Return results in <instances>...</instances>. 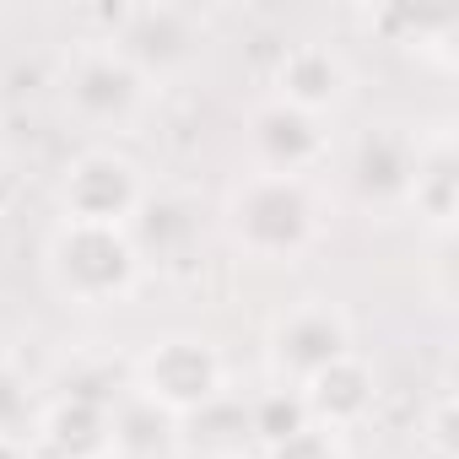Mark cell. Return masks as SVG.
<instances>
[{"label":"cell","instance_id":"6da1fadb","mask_svg":"<svg viewBox=\"0 0 459 459\" xmlns=\"http://www.w3.org/2000/svg\"><path fill=\"white\" fill-rule=\"evenodd\" d=\"M233 227L238 238L260 255H292L314 233V200L303 178L260 173L233 195Z\"/></svg>","mask_w":459,"mask_h":459},{"label":"cell","instance_id":"7a4b0ae2","mask_svg":"<svg viewBox=\"0 0 459 459\" xmlns=\"http://www.w3.org/2000/svg\"><path fill=\"white\" fill-rule=\"evenodd\" d=\"M65 103L92 125H125L146 103V76L108 39H98L65 65Z\"/></svg>","mask_w":459,"mask_h":459},{"label":"cell","instance_id":"3957f363","mask_svg":"<svg viewBox=\"0 0 459 459\" xmlns=\"http://www.w3.org/2000/svg\"><path fill=\"white\" fill-rule=\"evenodd\" d=\"M49 260H55L60 287L76 292V298H119L135 276V249L114 227H87V221L60 227Z\"/></svg>","mask_w":459,"mask_h":459},{"label":"cell","instance_id":"277c9868","mask_svg":"<svg viewBox=\"0 0 459 459\" xmlns=\"http://www.w3.org/2000/svg\"><path fill=\"white\" fill-rule=\"evenodd\" d=\"M146 82L157 71H173L184 65L200 44H205V28L195 12L184 6H135V12H119L114 17V39H108Z\"/></svg>","mask_w":459,"mask_h":459},{"label":"cell","instance_id":"5b68a950","mask_svg":"<svg viewBox=\"0 0 459 459\" xmlns=\"http://www.w3.org/2000/svg\"><path fill=\"white\" fill-rule=\"evenodd\" d=\"M65 211L71 221H87V227H114L119 216H130L141 205V173L130 157L98 146V152H82L71 168H65Z\"/></svg>","mask_w":459,"mask_h":459},{"label":"cell","instance_id":"8992f818","mask_svg":"<svg viewBox=\"0 0 459 459\" xmlns=\"http://www.w3.org/2000/svg\"><path fill=\"white\" fill-rule=\"evenodd\" d=\"M141 373H146V394L162 400V405H200V400H211L216 384H221V368H216L211 346H205V341H189V335L162 341V346L146 357Z\"/></svg>","mask_w":459,"mask_h":459},{"label":"cell","instance_id":"52a82bcc","mask_svg":"<svg viewBox=\"0 0 459 459\" xmlns=\"http://www.w3.org/2000/svg\"><path fill=\"white\" fill-rule=\"evenodd\" d=\"M249 135H255V146L265 157V173H287V178H303V168L325 146L319 141V119L292 108V103H281V98H271V103H260L249 114Z\"/></svg>","mask_w":459,"mask_h":459},{"label":"cell","instance_id":"ba28073f","mask_svg":"<svg viewBox=\"0 0 459 459\" xmlns=\"http://www.w3.org/2000/svg\"><path fill=\"white\" fill-rule=\"evenodd\" d=\"M276 357H281L292 373L319 378L330 362H341V357H346V325H341V314H330V308H303V314L281 319Z\"/></svg>","mask_w":459,"mask_h":459},{"label":"cell","instance_id":"9c48e42d","mask_svg":"<svg viewBox=\"0 0 459 459\" xmlns=\"http://www.w3.org/2000/svg\"><path fill=\"white\" fill-rule=\"evenodd\" d=\"M341 92H346V65L325 44H303V49H292L276 65V98L292 103V108H303V114H319Z\"/></svg>","mask_w":459,"mask_h":459}]
</instances>
